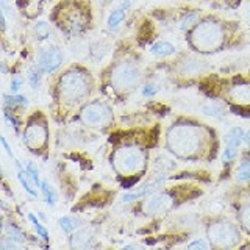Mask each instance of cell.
I'll return each instance as SVG.
<instances>
[{"label": "cell", "mask_w": 250, "mask_h": 250, "mask_svg": "<svg viewBox=\"0 0 250 250\" xmlns=\"http://www.w3.org/2000/svg\"><path fill=\"white\" fill-rule=\"evenodd\" d=\"M239 23L217 18L205 16L191 27L188 41L199 53H217L229 47L234 38H238Z\"/></svg>", "instance_id": "cell-1"}, {"label": "cell", "mask_w": 250, "mask_h": 250, "mask_svg": "<svg viewBox=\"0 0 250 250\" xmlns=\"http://www.w3.org/2000/svg\"><path fill=\"white\" fill-rule=\"evenodd\" d=\"M213 139L214 131L203 124H180L169 131L167 144L182 158H200L205 152H209Z\"/></svg>", "instance_id": "cell-2"}, {"label": "cell", "mask_w": 250, "mask_h": 250, "mask_svg": "<svg viewBox=\"0 0 250 250\" xmlns=\"http://www.w3.org/2000/svg\"><path fill=\"white\" fill-rule=\"evenodd\" d=\"M53 19L58 23V28L67 35H78L89 27V6L78 0H69L55 10Z\"/></svg>", "instance_id": "cell-3"}, {"label": "cell", "mask_w": 250, "mask_h": 250, "mask_svg": "<svg viewBox=\"0 0 250 250\" xmlns=\"http://www.w3.org/2000/svg\"><path fill=\"white\" fill-rule=\"evenodd\" d=\"M89 94L88 75L82 70H69L61 77L60 82V96L70 104H78Z\"/></svg>", "instance_id": "cell-4"}, {"label": "cell", "mask_w": 250, "mask_h": 250, "mask_svg": "<svg viewBox=\"0 0 250 250\" xmlns=\"http://www.w3.org/2000/svg\"><path fill=\"white\" fill-rule=\"evenodd\" d=\"M208 239L211 246L217 249H231L241 242L239 229L227 219H217L208 225Z\"/></svg>", "instance_id": "cell-5"}, {"label": "cell", "mask_w": 250, "mask_h": 250, "mask_svg": "<svg viewBox=\"0 0 250 250\" xmlns=\"http://www.w3.org/2000/svg\"><path fill=\"white\" fill-rule=\"evenodd\" d=\"M114 167L121 174H130V172H138L144 167L146 164V153L138 147H124L114 153Z\"/></svg>", "instance_id": "cell-6"}, {"label": "cell", "mask_w": 250, "mask_h": 250, "mask_svg": "<svg viewBox=\"0 0 250 250\" xmlns=\"http://www.w3.org/2000/svg\"><path fill=\"white\" fill-rule=\"evenodd\" d=\"M139 82V70L133 62L124 61L116 64L111 72V83L119 91H130Z\"/></svg>", "instance_id": "cell-7"}, {"label": "cell", "mask_w": 250, "mask_h": 250, "mask_svg": "<svg viewBox=\"0 0 250 250\" xmlns=\"http://www.w3.org/2000/svg\"><path fill=\"white\" fill-rule=\"evenodd\" d=\"M80 117L88 127H102L111 119V109L102 102H92L82 109Z\"/></svg>", "instance_id": "cell-8"}, {"label": "cell", "mask_w": 250, "mask_h": 250, "mask_svg": "<svg viewBox=\"0 0 250 250\" xmlns=\"http://www.w3.org/2000/svg\"><path fill=\"white\" fill-rule=\"evenodd\" d=\"M62 52L58 45H49L45 49H41L38 53V66L42 69V72H55L62 64Z\"/></svg>", "instance_id": "cell-9"}, {"label": "cell", "mask_w": 250, "mask_h": 250, "mask_svg": "<svg viewBox=\"0 0 250 250\" xmlns=\"http://www.w3.org/2000/svg\"><path fill=\"white\" fill-rule=\"evenodd\" d=\"M47 141V127L44 124H35L30 122L28 127L23 133V143L28 148L33 152H38V148H41Z\"/></svg>", "instance_id": "cell-10"}, {"label": "cell", "mask_w": 250, "mask_h": 250, "mask_svg": "<svg viewBox=\"0 0 250 250\" xmlns=\"http://www.w3.org/2000/svg\"><path fill=\"white\" fill-rule=\"evenodd\" d=\"M172 207V199L170 195L166 192H158V194H152L148 200L144 203V209L147 214H160V213H166V211Z\"/></svg>", "instance_id": "cell-11"}, {"label": "cell", "mask_w": 250, "mask_h": 250, "mask_svg": "<svg viewBox=\"0 0 250 250\" xmlns=\"http://www.w3.org/2000/svg\"><path fill=\"white\" fill-rule=\"evenodd\" d=\"M242 141H244V131H242V128L234 127L229 131V135L225 138V150L222 155L224 161H231L236 156Z\"/></svg>", "instance_id": "cell-12"}, {"label": "cell", "mask_w": 250, "mask_h": 250, "mask_svg": "<svg viewBox=\"0 0 250 250\" xmlns=\"http://www.w3.org/2000/svg\"><path fill=\"white\" fill-rule=\"evenodd\" d=\"M164 180H166V177H164V174H161L158 178L153 180V182L143 185V186H141V189H138L136 192L125 194L124 197H122V200H124V202H133V200H136L138 197H143V195H147V194H152V192H155V191H158L160 188L163 186Z\"/></svg>", "instance_id": "cell-13"}, {"label": "cell", "mask_w": 250, "mask_h": 250, "mask_svg": "<svg viewBox=\"0 0 250 250\" xmlns=\"http://www.w3.org/2000/svg\"><path fill=\"white\" fill-rule=\"evenodd\" d=\"M94 241H96L94 233L89 229H82L72 234V238H70V246L75 249H88V247L94 246Z\"/></svg>", "instance_id": "cell-14"}, {"label": "cell", "mask_w": 250, "mask_h": 250, "mask_svg": "<svg viewBox=\"0 0 250 250\" xmlns=\"http://www.w3.org/2000/svg\"><path fill=\"white\" fill-rule=\"evenodd\" d=\"M231 100L238 102V104H249L250 102V84L247 83H241V84H234L233 88L229 91Z\"/></svg>", "instance_id": "cell-15"}, {"label": "cell", "mask_w": 250, "mask_h": 250, "mask_svg": "<svg viewBox=\"0 0 250 250\" xmlns=\"http://www.w3.org/2000/svg\"><path fill=\"white\" fill-rule=\"evenodd\" d=\"M150 52L153 55H156V57H170V55H174L175 53V47L172 45L170 42L167 41H160V42H156L152 45V49Z\"/></svg>", "instance_id": "cell-16"}, {"label": "cell", "mask_w": 250, "mask_h": 250, "mask_svg": "<svg viewBox=\"0 0 250 250\" xmlns=\"http://www.w3.org/2000/svg\"><path fill=\"white\" fill-rule=\"evenodd\" d=\"M238 221L241 227L250 234V202L244 203L238 211Z\"/></svg>", "instance_id": "cell-17"}, {"label": "cell", "mask_w": 250, "mask_h": 250, "mask_svg": "<svg viewBox=\"0 0 250 250\" xmlns=\"http://www.w3.org/2000/svg\"><path fill=\"white\" fill-rule=\"evenodd\" d=\"M60 227L62 229V231H66V233H70V231H74L78 225L82 224V221L78 217H72V216H62L60 217V221H58Z\"/></svg>", "instance_id": "cell-18"}, {"label": "cell", "mask_w": 250, "mask_h": 250, "mask_svg": "<svg viewBox=\"0 0 250 250\" xmlns=\"http://www.w3.org/2000/svg\"><path fill=\"white\" fill-rule=\"evenodd\" d=\"M124 18H125V8H124V6L116 8V10H113L111 13H109V16H108V21H106L108 27H109V28L119 27V23L124 21Z\"/></svg>", "instance_id": "cell-19"}, {"label": "cell", "mask_w": 250, "mask_h": 250, "mask_svg": "<svg viewBox=\"0 0 250 250\" xmlns=\"http://www.w3.org/2000/svg\"><path fill=\"white\" fill-rule=\"evenodd\" d=\"M33 33L36 35L38 39H47L50 35V27L49 23L44 22V21H39L33 25Z\"/></svg>", "instance_id": "cell-20"}, {"label": "cell", "mask_w": 250, "mask_h": 250, "mask_svg": "<svg viewBox=\"0 0 250 250\" xmlns=\"http://www.w3.org/2000/svg\"><path fill=\"white\" fill-rule=\"evenodd\" d=\"M236 178L239 182H247V180H250V160H244L238 166Z\"/></svg>", "instance_id": "cell-21"}, {"label": "cell", "mask_w": 250, "mask_h": 250, "mask_svg": "<svg viewBox=\"0 0 250 250\" xmlns=\"http://www.w3.org/2000/svg\"><path fill=\"white\" fill-rule=\"evenodd\" d=\"M41 189H42V194H44L45 203H47V205L53 207L55 203H57V195H55V191L50 188V185L47 182H42L41 183Z\"/></svg>", "instance_id": "cell-22"}, {"label": "cell", "mask_w": 250, "mask_h": 250, "mask_svg": "<svg viewBox=\"0 0 250 250\" xmlns=\"http://www.w3.org/2000/svg\"><path fill=\"white\" fill-rule=\"evenodd\" d=\"M18 178H19V182H21V185L23 186V189H25L28 194H31L33 197H36V191L33 189V188L30 186V183H28V180H27V172L25 170H22V169H18Z\"/></svg>", "instance_id": "cell-23"}, {"label": "cell", "mask_w": 250, "mask_h": 250, "mask_svg": "<svg viewBox=\"0 0 250 250\" xmlns=\"http://www.w3.org/2000/svg\"><path fill=\"white\" fill-rule=\"evenodd\" d=\"M28 219H30V221H31V224H33V227H35V230H36V233L39 234V236H41L42 239H49V231H47L45 229H44V227H42V224L41 222H39L38 221V219L33 216V214H28Z\"/></svg>", "instance_id": "cell-24"}, {"label": "cell", "mask_w": 250, "mask_h": 250, "mask_svg": "<svg viewBox=\"0 0 250 250\" xmlns=\"http://www.w3.org/2000/svg\"><path fill=\"white\" fill-rule=\"evenodd\" d=\"M41 70L42 69H31L30 70V75H28V82H30V84H31V88L33 89H36L39 84H41V80H42V75H41Z\"/></svg>", "instance_id": "cell-25"}, {"label": "cell", "mask_w": 250, "mask_h": 250, "mask_svg": "<svg viewBox=\"0 0 250 250\" xmlns=\"http://www.w3.org/2000/svg\"><path fill=\"white\" fill-rule=\"evenodd\" d=\"M25 172H27V175L33 180V182L38 185V186H41V178H39V172L38 169L35 167V164L33 163H27V166H25Z\"/></svg>", "instance_id": "cell-26"}, {"label": "cell", "mask_w": 250, "mask_h": 250, "mask_svg": "<svg viewBox=\"0 0 250 250\" xmlns=\"http://www.w3.org/2000/svg\"><path fill=\"white\" fill-rule=\"evenodd\" d=\"M6 236H10V238H13V239H16V241H22V236H23V234H22V231L18 229V227H14V225H8L6 227Z\"/></svg>", "instance_id": "cell-27"}, {"label": "cell", "mask_w": 250, "mask_h": 250, "mask_svg": "<svg viewBox=\"0 0 250 250\" xmlns=\"http://www.w3.org/2000/svg\"><path fill=\"white\" fill-rule=\"evenodd\" d=\"M5 104L6 105H27V97L23 96H13V97H5Z\"/></svg>", "instance_id": "cell-28"}, {"label": "cell", "mask_w": 250, "mask_h": 250, "mask_svg": "<svg viewBox=\"0 0 250 250\" xmlns=\"http://www.w3.org/2000/svg\"><path fill=\"white\" fill-rule=\"evenodd\" d=\"M188 249H203V250H207L208 249V244H207L205 241L197 239V241L191 242V244H188Z\"/></svg>", "instance_id": "cell-29"}, {"label": "cell", "mask_w": 250, "mask_h": 250, "mask_svg": "<svg viewBox=\"0 0 250 250\" xmlns=\"http://www.w3.org/2000/svg\"><path fill=\"white\" fill-rule=\"evenodd\" d=\"M156 91H158V89H156L155 84H146L144 89H143V94H144L146 97H150V96H155Z\"/></svg>", "instance_id": "cell-30"}, {"label": "cell", "mask_w": 250, "mask_h": 250, "mask_svg": "<svg viewBox=\"0 0 250 250\" xmlns=\"http://www.w3.org/2000/svg\"><path fill=\"white\" fill-rule=\"evenodd\" d=\"M21 84H22V78H14V80H11V91L13 92H18L19 88H21Z\"/></svg>", "instance_id": "cell-31"}, {"label": "cell", "mask_w": 250, "mask_h": 250, "mask_svg": "<svg viewBox=\"0 0 250 250\" xmlns=\"http://www.w3.org/2000/svg\"><path fill=\"white\" fill-rule=\"evenodd\" d=\"M244 141H246V143L249 144V147H250V131L247 133V135L244 136Z\"/></svg>", "instance_id": "cell-32"}, {"label": "cell", "mask_w": 250, "mask_h": 250, "mask_svg": "<svg viewBox=\"0 0 250 250\" xmlns=\"http://www.w3.org/2000/svg\"><path fill=\"white\" fill-rule=\"evenodd\" d=\"M125 249H138V246H125Z\"/></svg>", "instance_id": "cell-33"}]
</instances>
